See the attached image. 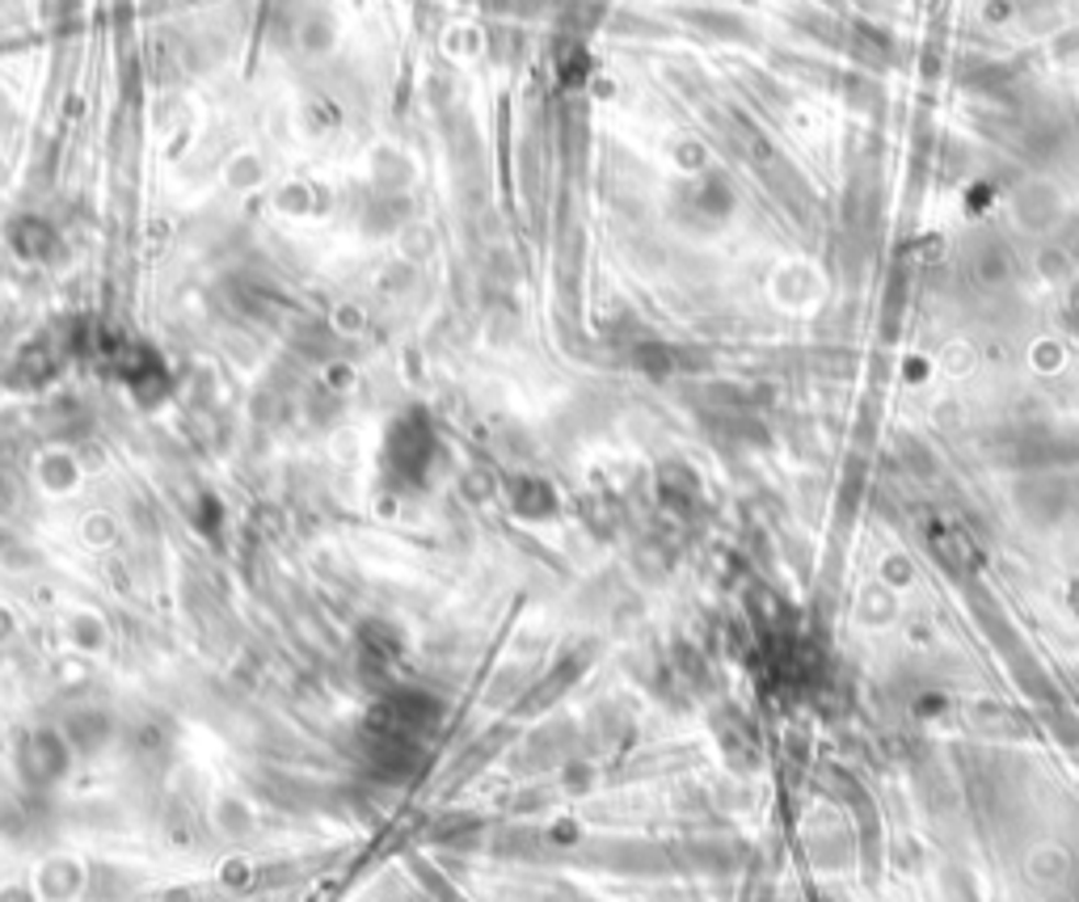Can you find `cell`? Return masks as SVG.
I'll return each mask as SVG.
<instances>
[{"label":"cell","instance_id":"6da1fadb","mask_svg":"<svg viewBox=\"0 0 1079 902\" xmlns=\"http://www.w3.org/2000/svg\"><path fill=\"white\" fill-rule=\"evenodd\" d=\"M426 448H430V435H426V422H401L389 439V464L393 473H405V477H418L422 464H426Z\"/></svg>","mask_w":1079,"mask_h":902}]
</instances>
